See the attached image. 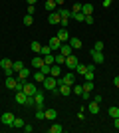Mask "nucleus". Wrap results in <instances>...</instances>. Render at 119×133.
Listing matches in <instances>:
<instances>
[{"label": "nucleus", "instance_id": "f257e3e1", "mask_svg": "<svg viewBox=\"0 0 119 133\" xmlns=\"http://www.w3.org/2000/svg\"><path fill=\"white\" fill-rule=\"evenodd\" d=\"M42 83H44V89H48V91H56L58 89V78H54V76H46Z\"/></svg>", "mask_w": 119, "mask_h": 133}, {"label": "nucleus", "instance_id": "f03ea898", "mask_svg": "<svg viewBox=\"0 0 119 133\" xmlns=\"http://www.w3.org/2000/svg\"><path fill=\"white\" fill-rule=\"evenodd\" d=\"M58 83H68V85H74V83H75L74 72H68V74H64L62 78H58Z\"/></svg>", "mask_w": 119, "mask_h": 133}, {"label": "nucleus", "instance_id": "7ed1b4c3", "mask_svg": "<svg viewBox=\"0 0 119 133\" xmlns=\"http://www.w3.org/2000/svg\"><path fill=\"white\" fill-rule=\"evenodd\" d=\"M78 64H79V60L75 58V54H69L68 58H66V66H68L69 72H74L75 68H78Z\"/></svg>", "mask_w": 119, "mask_h": 133}, {"label": "nucleus", "instance_id": "20e7f679", "mask_svg": "<svg viewBox=\"0 0 119 133\" xmlns=\"http://www.w3.org/2000/svg\"><path fill=\"white\" fill-rule=\"evenodd\" d=\"M0 121L4 123V125H10L12 127V123H14V113H12V111H4L2 117H0Z\"/></svg>", "mask_w": 119, "mask_h": 133}, {"label": "nucleus", "instance_id": "39448f33", "mask_svg": "<svg viewBox=\"0 0 119 133\" xmlns=\"http://www.w3.org/2000/svg\"><path fill=\"white\" fill-rule=\"evenodd\" d=\"M22 91L26 95H34L36 91H38V88H36V83H32V82H26L24 83V88H22Z\"/></svg>", "mask_w": 119, "mask_h": 133}, {"label": "nucleus", "instance_id": "423d86ee", "mask_svg": "<svg viewBox=\"0 0 119 133\" xmlns=\"http://www.w3.org/2000/svg\"><path fill=\"white\" fill-rule=\"evenodd\" d=\"M64 42L60 38H58V36H54V38H50V42H48V46H50L52 48V52H60V46H62Z\"/></svg>", "mask_w": 119, "mask_h": 133}, {"label": "nucleus", "instance_id": "0eeeda50", "mask_svg": "<svg viewBox=\"0 0 119 133\" xmlns=\"http://www.w3.org/2000/svg\"><path fill=\"white\" fill-rule=\"evenodd\" d=\"M91 62H95V64H103V62H105V56H103V52L91 50Z\"/></svg>", "mask_w": 119, "mask_h": 133}, {"label": "nucleus", "instance_id": "6e6552de", "mask_svg": "<svg viewBox=\"0 0 119 133\" xmlns=\"http://www.w3.org/2000/svg\"><path fill=\"white\" fill-rule=\"evenodd\" d=\"M69 95L72 94V85H68V83H58V95Z\"/></svg>", "mask_w": 119, "mask_h": 133}, {"label": "nucleus", "instance_id": "1a4fd4ad", "mask_svg": "<svg viewBox=\"0 0 119 133\" xmlns=\"http://www.w3.org/2000/svg\"><path fill=\"white\" fill-rule=\"evenodd\" d=\"M30 78H32V72H30L28 68L24 66L22 70H20V72H18V79H24V82H28Z\"/></svg>", "mask_w": 119, "mask_h": 133}, {"label": "nucleus", "instance_id": "9d476101", "mask_svg": "<svg viewBox=\"0 0 119 133\" xmlns=\"http://www.w3.org/2000/svg\"><path fill=\"white\" fill-rule=\"evenodd\" d=\"M60 54H64L66 58H68L69 54H74V48H72V46H69L68 42H64V44L60 46Z\"/></svg>", "mask_w": 119, "mask_h": 133}, {"label": "nucleus", "instance_id": "9b49d317", "mask_svg": "<svg viewBox=\"0 0 119 133\" xmlns=\"http://www.w3.org/2000/svg\"><path fill=\"white\" fill-rule=\"evenodd\" d=\"M60 20H62V16H60L58 12H50V16H48V22H50L52 26H58V24H60Z\"/></svg>", "mask_w": 119, "mask_h": 133}, {"label": "nucleus", "instance_id": "f8f14e48", "mask_svg": "<svg viewBox=\"0 0 119 133\" xmlns=\"http://www.w3.org/2000/svg\"><path fill=\"white\" fill-rule=\"evenodd\" d=\"M74 50H79V48H83V44H81V40L79 38H75V36H69V42H68Z\"/></svg>", "mask_w": 119, "mask_h": 133}, {"label": "nucleus", "instance_id": "ddd939ff", "mask_svg": "<svg viewBox=\"0 0 119 133\" xmlns=\"http://www.w3.org/2000/svg\"><path fill=\"white\" fill-rule=\"evenodd\" d=\"M26 99H28V95L24 91H16V103L18 105H26Z\"/></svg>", "mask_w": 119, "mask_h": 133}, {"label": "nucleus", "instance_id": "4468645a", "mask_svg": "<svg viewBox=\"0 0 119 133\" xmlns=\"http://www.w3.org/2000/svg\"><path fill=\"white\" fill-rule=\"evenodd\" d=\"M87 109L91 111V115H95V113H99V103L93 99H89V103H87Z\"/></svg>", "mask_w": 119, "mask_h": 133}, {"label": "nucleus", "instance_id": "2eb2a0df", "mask_svg": "<svg viewBox=\"0 0 119 133\" xmlns=\"http://www.w3.org/2000/svg\"><path fill=\"white\" fill-rule=\"evenodd\" d=\"M50 76H54V78H62V70H60V66H58V64H52Z\"/></svg>", "mask_w": 119, "mask_h": 133}, {"label": "nucleus", "instance_id": "dca6fc26", "mask_svg": "<svg viewBox=\"0 0 119 133\" xmlns=\"http://www.w3.org/2000/svg\"><path fill=\"white\" fill-rule=\"evenodd\" d=\"M16 83H18V79L14 78V76H8V78H6V88L8 89H16Z\"/></svg>", "mask_w": 119, "mask_h": 133}, {"label": "nucleus", "instance_id": "f3484780", "mask_svg": "<svg viewBox=\"0 0 119 133\" xmlns=\"http://www.w3.org/2000/svg\"><path fill=\"white\" fill-rule=\"evenodd\" d=\"M58 38L62 40V42H69V32L66 30V28H62V30L58 32Z\"/></svg>", "mask_w": 119, "mask_h": 133}, {"label": "nucleus", "instance_id": "a211bd4d", "mask_svg": "<svg viewBox=\"0 0 119 133\" xmlns=\"http://www.w3.org/2000/svg\"><path fill=\"white\" fill-rule=\"evenodd\" d=\"M32 66H34L36 68V70H40V68H42V66H44V58H42V56H36V58H34V60H32Z\"/></svg>", "mask_w": 119, "mask_h": 133}, {"label": "nucleus", "instance_id": "6ab92c4d", "mask_svg": "<svg viewBox=\"0 0 119 133\" xmlns=\"http://www.w3.org/2000/svg\"><path fill=\"white\" fill-rule=\"evenodd\" d=\"M56 2H54V0H46V2H44V8H46V10H48V12H56Z\"/></svg>", "mask_w": 119, "mask_h": 133}, {"label": "nucleus", "instance_id": "aec40b11", "mask_svg": "<svg viewBox=\"0 0 119 133\" xmlns=\"http://www.w3.org/2000/svg\"><path fill=\"white\" fill-rule=\"evenodd\" d=\"M81 12L85 16H91L93 14V4H81Z\"/></svg>", "mask_w": 119, "mask_h": 133}, {"label": "nucleus", "instance_id": "412c9836", "mask_svg": "<svg viewBox=\"0 0 119 133\" xmlns=\"http://www.w3.org/2000/svg\"><path fill=\"white\" fill-rule=\"evenodd\" d=\"M30 50L34 52V54H40V52H42V44H40V42H30Z\"/></svg>", "mask_w": 119, "mask_h": 133}, {"label": "nucleus", "instance_id": "4be33fe9", "mask_svg": "<svg viewBox=\"0 0 119 133\" xmlns=\"http://www.w3.org/2000/svg\"><path fill=\"white\" fill-rule=\"evenodd\" d=\"M107 113H109V117H111V119H115V117H119V107L117 105H111L107 109Z\"/></svg>", "mask_w": 119, "mask_h": 133}, {"label": "nucleus", "instance_id": "5701e85b", "mask_svg": "<svg viewBox=\"0 0 119 133\" xmlns=\"http://www.w3.org/2000/svg\"><path fill=\"white\" fill-rule=\"evenodd\" d=\"M12 64H14V62L8 60V58H2V60H0V68H2V70H6V68H12Z\"/></svg>", "mask_w": 119, "mask_h": 133}, {"label": "nucleus", "instance_id": "b1692460", "mask_svg": "<svg viewBox=\"0 0 119 133\" xmlns=\"http://www.w3.org/2000/svg\"><path fill=\"white\" fill-rule=\"evenodd\" d=\"M24 125H26V123H24L22 117H14V123H12V127H20V129H24Z\"/></svg>", "mask_w": 119, "mask_h": 133}, {"label": "nucleus", "instance_id": "393cba45", "mask_svg": "<svg viewBox=\"0 0 119 133\" xmlns=\"http://www.w3.org/2000/svg\"><path fill=\"white\" fill-rule=\"evenodd\" d=\"M72 18H74L75 22H83V20H85V14H83V12H74Z\"/></svg>", "mask_w": 119, "mask_h": 133}, {"label": "nucleus", "instance_id": "a878e982", "mask_svg": "<svg viewBox=\"0 0 119 133\" xmlns=\"http://www.w3.org/2000/svg\"><path fill=\"white\" fill-rule=\"evenodd\" d=\"M56 117H58V111H56V109H48V111H46V119H50V121H54Z\"/></svg>", "mask_w": 119, "mask_h": 133}, {"label": "nucleus", "instance_id": "bb28decb", "mask_svg": "<svg viewBox=\"0 0 119 133\" xmlns=\"http://www.w3.org/2000/svg\"><path fill=\"white\" fill-rule=\"evenodd\" d=\"M48 131H50V133H62V131H64V127L60 125V123H54V125H52Z\"/></svg>", "mask_w": 119, "mask_h": 133}, {"label": "nucleus", "instance_id": "cd10ccee", "mask_svg": "<svg viewBox=\"0 0 119 133\" xmlns=\"http://www.w3.org/2000/svg\"><path fill=\"white\" fill-rule=\"evenodd\" d=\"M58 14H60L62 18H72V10H66V8H60Z\"/></svg>", "mask_w": 119, "mask_h": 133}, {"label": "nucleus", "instance_id": "c85d7f7f", "mask_svg": "<svg viewBox=\"0 0 119 133\" xmlns=\"http://www.w3.org/2000/svg\"><path fill=\"white\" fill-rule=\"evenodd\" d=\"M91 89H93V82H89V79H85V82H83V91L91 94Z\"/></svg>", "mask_w": 119, "mask_h": 133}, {"label": "nucleus", "instance_id": "c756f323", "mask_svg": "<svg viewBox=\"0 0 119 133\" xmlns=\"http://www.w3.org/2000/svg\"><path fill=\"white\" fill-rule=\"evenodd\" d=\"M32 78H34V82L42 83V82H44V78H46V76H44V74H42V72H40V70H38V72H36L34 76H32Z\"/></svg>", "mask_w": 119, "mask_h": 133}, {"label": "nucleus", "instance_id": "7c9ffc66", "mask_svg": "<svg viewBox=\"0 0 119 133\" xmlns=\"http://www.w3.org/2000/svg\"><path fill=\"white\" fill-rule=\"evenodd\" d=\"M22 68H24V62H20V60H18V62H14V64H12V70H14V72H20V70H22Z\"/></svg>", "mask_w": 119, "mask_h": 133}, {"label": "nucleus", "instance_id": "2f4dec72", "mask_svg": "<svg viewBox=\"0 0 119 133\" xmlns=\"http://www.w3.org/2000/svg\"><path fill=\"white\" fill-rule=\"evenodd\" d=\"M56 64H58V66H62V64H66V56L58 52V54H56Z\"/></svg>", "mask_w": 119, "mask_h": 133}, {"label": "nucleus", "instance_id": "473e14b6", "mask_svg": "<svg viewBox=\"0 0 119 133\" xmlns=\"http://www.w3.org/2000/svg\"><path fill=\"white\" fill-rule=\"evenodd\" d=\"M75 72H78L79 76H85V72H87V66H83V64H78V68H75Z\"/></svg>", "mask_w": 119, "mask_h": 133}, {"label": "nucleus", "instance_id": "72a5a7b5", "mask_svg": "<svg viewBox=\"0 0 119 133\" xmlns=\"http://www.w3.org/2000/svg\"><path fill=\"white\" fill-rule=\"evenodd\" d=\"M72 89H74V94H75V95H81V94H83V85H78V83H74V85H72Z\"/></svg>", "mask_w": 119, "mask_h": 133}, {"label": "nucleus", "instance_id": "f704fd0d", "mask_svg": "<svg viewBox=\"0 0 119 133\" xmlns=\"http://www.w3.org/2000/svg\"><path fill=\"white\" fill-rule=\"evenodd\" d=\"M22 22H24V26H32V24H34V18L30 16V14H26V16H24V20H22Z\"/></svg>", "mask_w": 119, "mask_h": 133}, {"label": "nucleus", "instance_id": "c9c22d12", "mask_svg": "<svg viewBox=\"0 0 119 133\" xmlns=\"http://www.w3.org/2000/svg\"><path fill=\"white\" fill-rule=\"evenodd\" d=\"M36 119H38V121L46 119V111H44V109H36Z\"/></svg>", "mask_w": 119, "mask_h": 133}, {"label": "nucleus", "instance_id": "e433bc0d", "mask_svg": "<svg viewBox=\"0 0 119 133\" xmlns=\"http://www.w3.org/2000/svg\"><path fill=\"white\" fill-rule=\"evenodd\" d=\"M50 64H44V66H42V68H40V72H42V74H44V76H50Z\"/></svg>", "mask_w": 119, "mask_h": 133}, {"label": "nucleus", "instance_id": "4c0bfd02", "mask_svg": "<svg viewBox=\"0 0 119 133\" xmlns=\"http://www.w3.org/2000/svg\"><path fill=\"white\" fill-rule=\"evenodd\" d=\"M103 48H105V46H103L101 40H97L95 44H93V50H97V52H103Z\"/></svg>", "mask_w": 119, "mask_h": 133}, {"label": "nucleus", "instance_id": "58836bf2", "mask_svg": "<svg viewBox=\"0 0 119 133\" xmlns=\"http://www.w3.org/2000/svg\"><path fill=\"white\" fill-rule=\"evenodd\" d=\"M26 105H28V107H36V99H34V95H28V99H26Z\"/></svg>", "mask_w": 119, "mask_h": 133}, {"label": "nucleus", "instance_id": "ea45409f", "mask_svg": "<svg viewBox=\"0 0 119 133\" xmlns=\"http://www.w3.org/2000/svg\"><path fill=\"white\" fill-rule=\"evenodd\" d=\"M48 54H52V48H50V46H42V52H40V56H48Z\"/></svg>", "mask_w": 119, "mask_h": 133}, {"label": "nucleus", "instance_id": "a19ab883", "mask_svg": "<svg viewBox=\"0 0 119 133\" xmlns=\"http://www.w3.org/2000/svg\"><path fill=\"white\" fill-rule=\"evenodd\" d=\"M28 14H30V16H34V14H36V4H28Z\"/></svg>", "mask_w": 119, "mask_h": 133}, {"label": "nucleus", "instance_id": "79ce46f5", "mask_svg": "<svg viewBox=\"0 0 119 133\" xmlns=\"http://www.w3.org/2000/svg\"><path fill=\"white\" fill-rule=\"evenodd\" d=\"M111 4H113V0H103V2H101V6H103V8H109Z\"/></svg>", "mask_w": 119, "mask_h": 133}, {"label": "nucleus", "instance_id": "37998d69", "mask_svg": "<svg viewBox=\"0 0 119 133\" xmlns=\"http://www.w3.org/2000/svg\"><path fill=\"white\" fill-rule=\"evenodd\" d=\"M4 74H6V78H8V76H14V74H16V72H14L12 68H6V70H4Z\"/></svg>", "mask_w": 119, "mask_h": 133}, {"label": "nucleus", "instance_id": "c03bdc74", "mask_svg": "<svg viewBox=\"0 0 119 133\" xmlns=\"http://www.w3.org/2000/svg\"><path fill=\"white\" fill-rule=\"evenodd\" d=\"M60 24H62V28H66L69 24V18H62V20H60Z\"/></svg>", "mask_w": 119, "mask_h": 133}, {"label": "nucleus", "instance_id": "a18cd8bd", "mask_svg": "<svg viewBox=\"0 0 119 133\" xmlns=\"http://www.w3.org/2000/svg\"><path fill=\"white\" fill-rule=\"evenodd\" d=\"M74 12H81V4H74V8H72V14Z\"/></svg>", "mask_w": 119, "mask_h": 133}, {"label": "nucleus", "instance_id": "49530a36", "mask_svg": "<svg viewBox=\"0 0 119 133\" xmlns=\"http://www.w3.org/2000/svg\"><path fill=\"white\" fill-rule=\"evenodd\" d=\"M83 22H85V24H89V26H91V24H93V16H85V20H83Z\"/></svg>", "mask_w": 119, "mask_h": 133}, {"label": "nucleus", "instance_id": "de8ad7c7", "mask_svg": "<svg viewBox=\"0 0 119 133\" xmlns=\"http://www.w3.org/2000/svg\"><path fill=\"white\" fill-rule=\"evenodd\" d=\"M91 99H93V101H97V103H101V101H103V97H101V95H93Z\"/></svg>", "mask_w": 119, "mask_h": 133}, {"label": "nucleus", "instance_id": "09e8293b", "mask_svg": "<svg viewBox=\"0 0 119 133\" xmlns=\"http://www.w3.org/2000/svg\"><path fill=\"white\" fill-rule=\"evenodd\" d=\"M24 131H26V133H32V131H34V127H32V125H24Z\"/></svg>", "mask_w": 119, "mask_h": 133}, {"label": "nucleus", "instance_id": "8fccbe9b", "mask_svg": "<svg viewBox=\"0 0 119 133\" xmlns=\"http://www.w3.org/2000/svg\"><path fill=\"white\" fill-rule=\"evenodd\" d=\"M113 127L119 129V117H115V119H113Z\"/></svg>", "mask_w": 119, "mask_h": 133}, {"label": "nucleus", "instance_id": "3c124183", "mask_svg": "<svg viewBox=\"0 0 119 133\" xmlns=\"http://www.w3.org/2000/svg\"><path fill=\"white\" fill-rule=\"evenodd\" d=\"M113 85H115V88H119V76H115V78H113Z\"/></svg>", "mask_w": 119, "mask_h": 133}, {"label": "nucleus", "instance_id": "603ef678", "mask_svg": "<svg viewBox=\"0 0 119 133\" xmlns=\"http://www.w3.org/2000/svg\"><path fill=\"white\" fill-rule=\"evenodd\" d=\"M54 2H56V4H58V6H62V4H64V2H66V0H54Z\"/></svg>", "mask_w": 119, "mask_h": 133}, {"label": "nucleus", "instance_id": "864d4df0", "mask_svg": "<svg viewBox=\"0 0 119 133\" xmlns=\"http://www.w3.org/2000/svg\"><path fill=\"white\" fill-rule=\"evenodd\" d=\"M26 2H28V4H36V2H38V0H26Z\"/></svg>", "mask_w": 119, "mask_h": 133}]
</instances>
